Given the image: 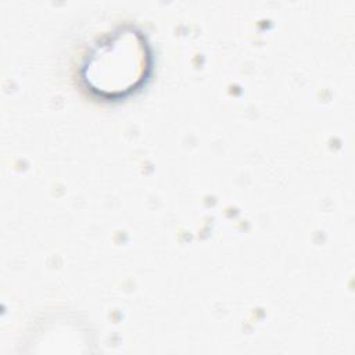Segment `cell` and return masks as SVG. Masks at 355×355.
<instances>
[{
	"label": "cell",
	"instance_id": "obj_1",
	"mask_svg": "<svg viewBox=\"0 0 355 355\" xmlns=\"http://www.w3.org/2000/svg\"><path fill=\"white\" fill-rule=\"evenodd\" d=\"M146 57L139 35L118 33L114 42L108 40L92 53L85 65V80L98 93H125L143 79Z\"/></svg>",
	"mask_w": 355,
	"mask_h": 355
}]
</instances>
